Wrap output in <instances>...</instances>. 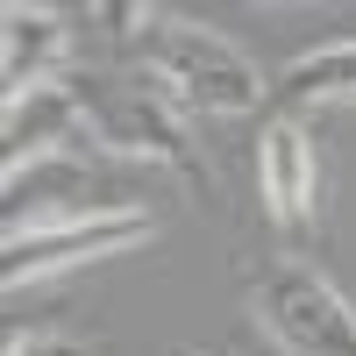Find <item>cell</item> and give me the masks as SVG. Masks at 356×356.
<instances>
[{
	"label": "cell",
	"mask_w": 356,
	"mask_h": 356,
	"mask_svg": "<svg viewBox=\"0 0 356 356\" xmlns=\"http://www.w3.org/2000/svg\"><path fill=\"white\" fill-rule=\"evenodd\" d=\"M143 65L178 107H200V114H250L264 100V79L250 57L221 29L186 22V15H157L143 29Z\"/></svg>",
	"instance_id": "cell-1"
},
{
	"label": "cell",
	"mask_w": 356,
	"mask_h": 356,
	"mask_svg": "<svg viewBox=\"0 0 356 356\" xmlns=\"http://www.w3.org/2000/svg\"><path fill=\"white\" fill-rule=\"evenodd\" d=\"M257 314L292 356H356V307L300 257H278L257 278Z\"/></svg>",
	"instance_id": "cell-2"
},
{
	"label": "cell",
	"mask_w": 356,
	"mask_h": 356,
	"mask_svg": "<svg viewBox=\"0 0 356 356\" xmlns=\"http://www.w3.org/2000/svg\"><path fill=\"white\" fill-rule=\"evenodd\" d=\"M100 214H143V200L100 171H86V157H50V164L8 171V235L100 221Z\"/></svg>",
	"instance_id": "cell-3"
},
{
	"label": "cell",
	"mask_w": 356,
	"mask_h": 356,
	"mask_svg": "<svg viewBox=\"0 0 356 356\" xmlns=\"http://www.w3.org/2000/svg\"><path fill=\"white\" fill-rule=\"evenodd\" d=\"M86 107H93V143L129 150V157H150V164L178 171L193 193H214V171H207L200 143L186 136V122H178L171 100H157V93H100V86H86Z\"/></svg>",
	"instance_id": "cell-4"
},
{
	"label": "cell",
	"mask_w": 356,
	"mask_h": 356,
	"mask_svg": "<svg viewBox=\"0 0 356 356\" xmlns=\"http://www.w3.org/2000/svg\"><path fill=\"white\" fill-rule=\"evenodd\" d=\"M150 207L143 214H100V221H65V228H36V235H8V285H29V278H50V271H72V264H93V257H114L129 243H150Z\"/></svg>",
	"instance_id": "cell-5"
},
{
	"label": "cell",
	"mask_w": 356,
	"mask_h": 356,
	"mask_svg": "<svg viewBox=\"0 0 356 356\" xmlns=\"http://www.w3.org/2000/svg\"><path fill=\"white\" fill-rule=\"evenodd\" d=\"M93 143V107H86V86H43L8 107V171L50 164V157H86Z\"/></svg>",
	"instance_id": "cell-6"
},
{
	"label": "cell",
	"mask_w": 356,
	"mask_h": 356,
	"mask_svg": "<svg viewBox=\"0 0 356 356\" xmlns=\"http://www.w3.org/2000/svg\"><path fill=\"white\" fill-rule=\"evenodd\" d=\"M257 171H264V207H271V221L285 235H307V221H314V143H307V129L300 122H271L264 129Z\"/></svg>",
	"instance_id": "cell-7"
},
{
	"label": "cell",
	"mask_w": 356,
	"mask_h": 356,
	"mask_svg": "<svg viewBox=\"0 0 356 356\" xmlns=\"http://www.w3.org/2000/svg\"><path fill=\"white\" fill-rule=\"evenodd\" d=\"M0 22H8V107H15L29 93H43V86H57L72 29H65L57 8H8Z\"/></svg>",
	"instance_id": "cell-8"
},
{
	"label": "cell",
	"mask_w": 356,
	"mask_h": 356,
	"mask_svg": "<svg viewBox=\"0 0 356 356\" xmlns=\"http://www.w3.org/2000/svg\"><path fill=\"white\" fill-rule=\"evenodd\" d=\"M278 100H285V107H307V100H356V36L292 57L285 79H278Z\"/></svg>",
	"instance_id": "cell-9"
},
{
	"label": "cell",
	"mask_w": 356,
	"mask_h": 356,
	"mask_svg": "<svg viewBox=\"0 0 356 356\" xmlns=\"http://www.w3.org/2000/svg\"><path fill=\"white\" fill-rule=\"evenodd\" d=\"M8 356H86V342H72V335H29V342H15Z\"/></svg>",
	"instance_id": "cell-10"
}]
</instances>
